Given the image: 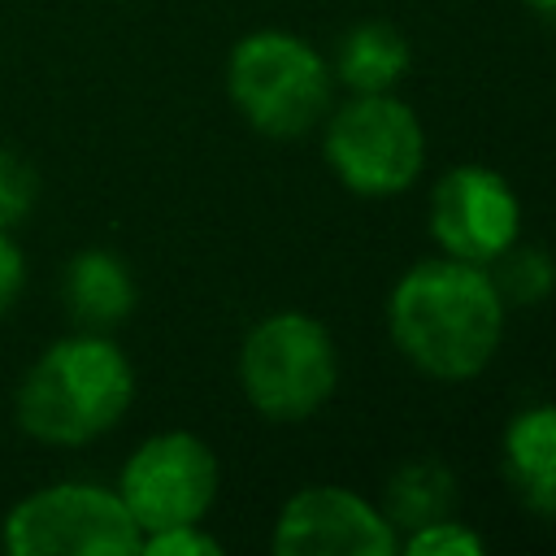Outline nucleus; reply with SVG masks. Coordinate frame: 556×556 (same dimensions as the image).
Instances as JSON below:
<instances>
[{
  "mask_svg": "<svg viewBox=\"0 0 556 556\" xmlns=\"http://www.w3.org/2000/svg\"><path fill=\"white\" fill-rule=\"evenodd\" d=\"M504 295L486 265L430 256L408 265L387 300V330L400 356L434 382L478 378L504 339Z\"/></svg>",
  "mask_w": 556,
  "mask_h": 556,
  "instance_id": "f257e3e1",
  "label": "nucleus"
},
{
  "mask_svg": "<svg viewBox=\"0 0 556 556\" xmlns=\"http://www.w3.org/2000/svg\"><path fill=\"white\" fill-rule=\"evenodd\" d=\"M135 400L126 352L96 330H78L43 348L17 382V426L48 447H83L109 434Z\"/></svg>",
  "mask_w": 556,
  "mask_h": 556,
  "instance_id": "f03ea898",
  "label": "nucleus"
},
{
  "mask_svg": "<svg viewBox=\"0 0 556 556\" xmlns=\"http://www.w3.org/2000/svg\"><path fill=\"white\" fill-rule=\"evenodd\" d=\"M226 96L252 130L300 139L330 113L334 74L308 39L291 30H252L226 56Z\"/></svg>",
  "mask_w": 556,
  "mask_h": 556,
  "instance_id": "7ed1b4c3",
  "label": "nucleus"
},
{
  "mask_svg": "<svg viewBox=\"0 0 556 556\" xmlns=\"http://www.w3.org/2000/svg\"><path fill=\"white\" fill-rule=\"evenodd\" d=\"M339 382V352L330 330L300 308L261 317L239 348V387L248 404L278 426L308 421Z\"/></svg>",
  "mask_w": 556,
  "mask_h": 556,
  "instance_id": "20e7f679",
  "label": "nucleus"
},
{
  "mask_svg": "<svg viewBox=\"0 0 556 556\" xmlns=\"http://www.w3.org/2000/svg\"><path fill=\"white\" fill-rule=\"evenodd\" d=\"M330 174L356 195H400L426 169V130L391 91H352L321 139Z\"/></svg>",
  "mask_w": 556,
  "mask_h": 556,
  "instance_id": "39448f33",
  "label": "nucleus"
},
{
  "mask_svg": "<svg viewBox=\"0 0 556 556\" xmlns=\"http://www.w3.org/2000/svg\"><path fill=\"white\" fill-rule=\"evenodd\" d=\"M139 526L117 491L100 482H52L22 495L4 521L9 556H135Z\"/></svg>",
  "mask_w": 556,
  "mask_h": 556,
  "instance_id": "423d86ee",
  "label": "nucleus"
},
{
  "mask_svg": "<svg viewBox=\"0 0 556 556\" xmlns=\"http://www.w3.org/2000/svg\"><path fill=\"white\" fill-rule=\"evenodd\" d=\"M217 456L213 447L191 434V430H161L143 439L122 473H117V495L130 508L139 534L169 530V526H195L217 500Z\"/></svg>",
  "mask_w": 556,
  "mask_h": 556,
  "instance_id": "0eeeda50",
  "label": "nucleus"
},
{
  "mask_svg": "<svg viewBox=\"0 0 556 556\" xmlns=\"http://www.w3.org/2000/svg\"><path fill=\"white\" fill-rule=\"evenodd\" d=\"M430 235L443 256L495 265L521 239V200L500 169L478 161L452 165L430 191Z\"/></svg>",
  "mask_w": 556,
  "mask_h": 556,
  "instance_id": "6e6552de",
  "label": "nucleus"
},
{
  "mask_svg": "<svg viewBox=\"0 0 556 556\" xmlns=\"http://www.w3.org/2000/svg\"><path fill=\"white\" fill-rule=\"evenodd\" d=\"M278 556H395L400 530L348 486H300L274 521Z\"/></svg>",
  "mask_w": 556,
  "mask_h": 556,
  "instance_id": "1a4fd4ad",
  "label": "nucleus"
},
{
  "mask_svg": "<svg viewBox=\"0 0 556 556\" xmlns=\"http://www.w3.org/2000/svg\"><path fill=\"white\" fill-rule=\"evenodd\" d=\"M504 473L530 513L556 517V404H530L504 426Z\"/></svg>",
  "mask_w": 556,
  "mask_h": 556,
  "instance_id": "9d476101",
  "label": "nucleus"
},
{
  "mask_svg": "<svg viewBox=\"0 0 556 556\" xmlns=\"http://www.w3.org/2000/svg\"><path fill=\"white\" fill-rule=\"evenodd\" d=\"M61 295H65V308L78 330L109 334L135 308V278L122 256H113L104 248H87L65 265Z\"/></svg>",
  "mask_w": 556,
  "mask_h": 556,
  "instance_id": "9b49d317",
  "label": "nucleus"
},
{
  "mask_svg": "<svg viewBox=\"0 0 556 556\" xmlns=\"http://www.w3.org/2000/svg\"><path fill=\"white\" fill-rule=\"evenodd\" d=\"M413 61L408 39L391 22H361L348 30L334 74L348 91H391Z\"/></svg>",
  "mask_w": 556,
  "mask_h": 556,
  "instance_id": "f8f14e48",
  "label": "nucleus"
},
{
  "mask_svg": "<svg viewBox=\"0 0 556 556\" xmlns=\"http://www.w3.org/2000/svg\"><path fill=\"white\" fill-rule=\"evenodd\" d=\"M456 508V478L443 460H408L387 482V521L395 530H417L426 521L452 517Z\"/></svg>",
  "mask_w": 556,
  "mask_h": 556,
  "instance_id": "ddd939ff",
  "label": "nucleus"
},
{
  "mask_svg": "<svg viewBox=\"0 0 556 556\" xmlns=\"http://www.w3.org/2000/svg\"><path fill=\"white\" fill-rule=\"evenodd\" d=\"M495 287L504 295V304H539L556 291V261L543 252V248H530V243H513L504 256H495Z\"/></svg>",
  "mask_w": 556,
  "mask_h": 556,
  "instance_id": "4468645a",
  "label": "nucleus"
},
{
  "mask_svg": "<svg viewBox=\"0 0 556 556\" xmlns=\"http://www.w3.org/2000/svg\"><path fill=\"white\" fill-rule=\"evenodd\" d=\"M400 552L404 556H482L486 539L478 530H469L465 521H456V517H439V521H426V526L408 530L400 539Z\"/></svg>",
  "mask_w": 556,
  "mask_h": 556,
  "instance_id": "2eb2a0df",
  "label": "nucleus"
},
{
  "mask_svg": "<svg viewBox=\"0 0 556 556\" xmlns=\"http://www.w3.org/2000/svg\"><path fill=\"white\" fill-rule=\"evenodd\" d=\"M35 200H39V174H35V165L26 156L0 148V230L26 222L30 208H35Z\"/></svg>",
  "mask_w": 556,
  "mask_h": 556,
  "instance_id": "dca6fc26",
  "label": "nucleus"
},
{
  "mask_svg": "<svg viewBox=\"0 0 556 556\" xmlns=\"http://www.w3.org/2000/svg\"><path fill=\"white\" fill-rule=\"evenodd\" d=\"M139 552L148 556H222V543L213 534L195 526H169V530H152L139 539Z\"/></svg>",
  "mask_w": 556,
  "mask_h": 556,
  "instance_id": "f3484780",
  "label": "nucleus"
},
{
  "mask_svg": "<svg viewBox=\"0 0 556 556\" xmlns=\"http://www.w3.org/2000/svg\"><path fill=\"white\" fill-rule=\"evenodd\" d=\"M22 287H26V256H22V248L9 239V230H0V317L17 304Z\"/></svg>",
  "mask_w": 556,
  "mask_h": 556,
  "instance_id": "a211bd4d",
  "label": "nucleus"
},
{
  "mask_svg": "<svg viewBox=\"0 0 556 556\" xmlns=\"http://www.w3.org/2000/svg\"><path fill=\"white\" fill-rule=\"evenodd\" d=\"M526 9H534L543 22H552V26H556V0H526Z\"/></svg>",
  "mask_w": 556,
  "mask_h": 556,
  "instance_id": "6ab92c4d",
  "label": "nucleus"
}]
</instances>
